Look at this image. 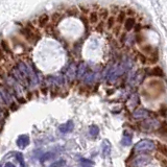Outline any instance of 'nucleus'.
Instances as JSON below:
<instances>
[{
    "label": "nucleus",
    "instance_id": "f03ea898",
    "mask_svg": "<svg viewBox=\"0 0 167 167\" xmlns=\"http://www.w3.org/2000/svg\"><path fill=\"white\" fill-rule=\"evenodd\" d=\"M22 34H24L25 39H27L28 41H34V42H37L40 36L38 34V30L34 29V26L31 25L30 23H28V25L26 26L25 28L22 29Z\"/></svg>",
    "mask_w": 167,
    "mask_h": 167
},
{
    "label": "nucleus",
    "instance_id": "b1692460",
    "mask_svg": "<svg viewBox=\"0 0 167 167\" xmlns=\"http://www.w3.org/2000/svg\"><path fill=\"white\" fill-rule=\"evenodd\" d=\"M53 156H54L53 152H46V154H44L43 156H42V158H41V162L45 163L46 161L50 160V159H51Z\"/></svg>",
    "mask_w": 167,
    "mask_h": 167
},
{
    "label": "nucleus",
    "instance_id": "c85d7f7f",
    "mask_svg": "<svg viewBox=\"0 0 167 167\" xmlns=\"http://www.w3.org/2000/svg\"><path fill=\"white\" fill-rule=\"evenodd\" d=\"M108 15H109V12H108L107 9H100V12L98 13V16H100L103 19H105V18H108Z\"/></svg>",
    "mask_w": 167,
    "mask_h": 167
},
{
    "label": "nucleus",
    "instance_id": "ddd939ff",
    "mask_svg": "<svg viewBox=\"0 0 167 167\" xmlns=\"http://www.w3.org/2000/svg\"><path fill=\"white\" fill-rule=\"evenodd\" d=\"M135 27V19L134 18H127L125 21H124V28L127 31H131L133 28Z\"/></svg>",
    "mask_w": 167,
    "mask_h": 167
},
{
    "label": "nucleus",
    "instance_id": "a878e982",
    "mask_svg": "<svg viewBox=\"0 0 167 167\" xmlns=\"http://www.w3.org/2000/svg\"><path fill=\"white\" fill-rule=\"evenodd\" d=\"M16 157H17V160H18V162L20 163V165H21V167H25V162H24L23 155H22L21 152H18V154L16 155Z\"/></svg>",
    "mask_w": 167,
    "mask_h": 167
},
{
    "label": "nucleus",
    "instance_id": "9b49d317",
    "mask_svg": "<svg viewBox=\"0 0 167 167\" xmlns=\"http://www.w3.org/2000/svg\"><path fill=\"white\" fill-rule=\"evenodd\" d=\"M101 148H103V155L105 157H109L110 155H111L112 145L108 139H105L103 141V143H101Z\"/></svg>",
    "mask_w": 167,
    "mask_h": 167
},
{
    "label": "nucleus",
    "instance_id": "9d476101",
    "mask_svg": "<svg viewBox=\"0 0 167 167\" xmlns=\"http://www.w3.org/2000/svg\"><path fill=\"white\" fill-rule=\"evenodd\" d=\"M132 139H133V134H132V132L124 131L123 135H122V140H121L122 145L123 146H130L132 143Z\"/></svg>",
    "mask_w": 167,
    "mask_h": 167
},
{
    "label": "nucleus",
    "instance_id": "f704fd0d",
    "mask_svg": "<svg viewBox=\"0 0 167 167\" xmlns=\"http://www.w3.org/2000/svg\"><path fill=\"white\" fill-rule=\"evenodd\" d=\"M103 22H101V23H99V26L97 29H98L99 31H101V30H103Z\"/></svg>",
    "mask_w": 167,
    "mask_h": 167
},
{
    "label": "nucleus",
    "instance_id": "e433bc0d",
    "mask_svg": "<svg viewBox=\"0 0 167 167\" xmlns=\"http://www.w3.org/2000/svg\"><path fill=\"white\" fill-rule=\"evenodd\" d=\"M3 118V110H2V108H0V120L2 119Z\"/></svg>",
    "mask_w": 167,
    "mask_h": 167
},
{
    "label": "nucleus",
    "instance_id": "cd10ccee",
    "mask_svg": "<svg viewBox=\"0 0 167 167\" xmlns=\"http://www.w3.org/2000/svg\"><path fill=\"white\" fill-rule=\"evenodd\" d=\"M125 16H127L125 12H120V13L118 14V17H117V22H118V23H122V22L125 20Z\"/></svg>",
    "mask_w": 167,
    "mask_h": 167
},
{
    "label": "nucleus",
    "instance_id": "4c0bfd02",
    "mask_svg": "<svg viewBox=\"0 0 167 167\" xmlns=\"http://www.w3.org/2000/svg\"><path fill=\"white\" fill-rule=\"evenodd\" d=\"M0 167H2V165H1V164H0Z\"/></svg>",
    "mask_w": 167,
    "mask_h": 167
},
{
    "label": "nucleus",
    "instance_id": "7c9ffc66",
    "mask_svg": "<svg viewBox=\"0 0 167 167\" xmlns=\"http://www.w3.org/2000/svg\"><path fill=\"white\" fill-rule=\"evenodd\" d=\"M7 101H5V99H4V97L2 96V94L0 93V108L2 107V105H7Z\"/></svg>",
    "mask_w": 167,
    "mask_h": 167
},
{
    "label": "nucleus",
    "instance_id": "5701e85b",
    "mask_svg": "<svg viewBox=\"0 0 167 167\" xmlns=\"http://www.w3.org/2000/svg\"><path fill=\"white\" fill-rule=\"evenodd\" d=\"M65 165H66V161H65L64 159H61V160L53 162L49 167H64Z\"/></svg>",
    "mask_w": 167,
    "mask_h": 167
},
{
    "label": "nucleus",
    "instance_id": "412c9836",
    "mask_svg": "<svg viewBox=\"0 0 167 167\" xmlns=\"http://www.w3.org/2000/svg\"><path fill=\"white\" fill-rule=\"evenodd\" d=\"M81 167H92L93 165V161L92 160H89V159H81Z\"/></svg>",
    "mask_w": 167,
    "mask_h": 167
},
{
    "label": "nucleus",
    "instance_id": "2eb2a0df",
    "mask_svg": "<svg viewBox=\"0 0 167 167\" xmlns=\"http://www.w3.org/2000/svg\"><path fill=\"white\" fill-rule=\"evenodd\" d=\"M149 75L156 76V77H163L164 76V71H163L160 67H154V68L149 71Z\"/></svg>",
    "mask_w": 167,
    "mask_h": 167
},
{
    "label": "nucleus",
    "instance_id": "39448f33",
    "mask_svg": "<svg viewBox=\"0 0 167 167\" xmlns=\"http://www.w3.org/2000/svg\"><path fill=\"white\" fill-rule=\"evenodd\" d=\"M150 114H152V112L148 111V110L143 109V108H139V109L135 110L133 112V118L136 120H142L145 119V118H148Z\"/></svg>",
    "mask_w": 167,
    "mask_h": 167
},
{
    "label": "nucleus",
    "instance_id": "2f4dec72",
    "mask_svg": "<svg viewBox=\"0 0 167 167\" xmlns=\"http://www.w3.org/2000/svg\"><path fill=\"white\" fill-rule=\"evenodd\" d=\"M161 164L163 165V167H167V160L166 159H160Z\"/></svg>",
    "mask_w": 167,
    "mask_h": 167
},
{
    "label": "nucleus",
    "instance_id": "4468645a",
    "mask_svg": "<svg viewBox=\"0 0 167 167\" xmlns=\"http://www.w3.org/2000/svg\"><path fill=\"white\" fill-rule=\"evenodd\" d=\"M76 69H77V67H75V65L73 64V63L68 66V71H67V74L66 75L68 76L69 79H73V78H74L75 74H76Z\"/></svg>",
    "mask_w": 167,
    "mask_h": 167
},
{
    "label": "nucleus",
    "instance_id": "423d86ee",
    "mask_svg": "<svg viewBox=\"0 0 167 167\" xmlns=\"http://www.w3.org/2000/svg\"><path fill=\"white\" fill-rule=\"evenodd\" d=\"M73 129H74V123H73L72 120H68L66 123L61 124L60 127H59V131L63 134L70 133V132L73 131Z\"/></svg>",
    "mask_w": 167,
    "mask_h": 167
},
{
    "label": "nucleus",
    "instance_id": "c9c22d12",
    "mask_svg": "<svg viewBox=\"0 0 167 167\" xmlns=\"http://www.w3.org/2000/svg\"><path fill=\"white\" fill-rule=\"evenodd\" d=\"M0 76H1V77L4 76V72H3V69H2V67H1V66H0Z\"/></svg>",
    "mask_w": 167,
    "mask_h": 167
},
{
    "label": "nucleus",
    "instance_id": "20e7f679",
    "mask_svg": "<svg viewBox=\"0 0 167 167\" xmlns=\"http://www.w3.org/2000/svg\"><path fill=\"white\" fill-rule=\"evenodd\" d=\"M152 161V157L146 156V155H141L138 156L137 158H135L132 162V166L133 167H142L147 165L148 163Z\"/></svg>",
    "mask_w": 167,
    "mask_h": 167
},
{
    "label": "nucleus",
    "instance_id": "72a5a7b5",
    "mask_svg": "<svg viewBox=\"0 0 167 167\" xmlns=\"http://www.w3.org/2000/svg\"><path fill=\"white\" fill-rule=\"evenodd\" d=\"M4 167H16V166L13 164V163H11V162H7V163H5Z\"/></svg>",
    "mask_w": 167,
    "mask_h": 167
},
{
    "label": "nucleus",
    "instance_id": "1a4fd4ad",
    "mask_svg": "<svg viewBox=\"0 0 167 167\" xmlns=\"http://www.w3.org/2000/svg\"><path fill=\"white\" fill-rule=\"evenodd\" d=\"M88 72V66L85 62H81L79 63V65L77 66L76 69V75L78 78H84V76L87 74Z\"/></svg>",
    "mask_w": 167,
    "mask_h": 167
},
{
    "label": "nucleus",
    "instance_id": "bb28decb",
    "mask_svg": "<svg viewBox=\"0 0 167 167\" xmlns=\"http://www.w3.org/2000/svg\"><path fill=\"white\" fill-rule=\"evenodd\" d=\"M116 22V19L112 16V17H109L108 18V21H107V26L108 28H112L114 26V24H115Z\"/></svg>",
    "mask_w": 167,
    "mask_h": 167
},
{
    "label": "nucleus",
    "instance_id": "dca6fc26",
    "mask_svg": "<svg viewBox=\"0 0 167 167\" xmlns=\"http://www.w3.org/2000/svg\"><path fill=\"white\" fill-rule=\"evenodd\" d=\"M140 103L139 96H138L137 94H134L133 96L130 98V100H129V107L131 108V109H134L135 107H137L138 103Z\"/></svg>",
    "mask_w": 167,
    "mask_h": 167
},
{
    "label": "nucleus",
    "instance_id": "4be33fe9",
    "mask_svg": "<svg viewBox=\"0 0 167 167\" xmlns=\"http://www.w3.org/2000/svg\"><path fill=\"white\" fill-rule=\"evenodd\" d=\"M48 20H49V17H48L47 15H42L40 16V18H39V24L42 26L46 25V24L48 23Z\"/></svg>",
    "mask_w": 167,
    "mask_h": 167
},
{
    "label": "nucleus",
    "instance_id": "f3484780",
    "mask_svg": "<svg viewBox=\"0 0 167 167\" xmlns=\"http://www.w3.org/2000/svg\"><path fill=\"white\" fill-rule=\"evenodd\" d=\"M89 134H90V136L92 138H96L99 135V127L97 125H95V124L90 125V127H89Z\"/></svg>",
    "mask_w": 167,
    "mask_h": 167
},
{
    "label": "nucleus",
    "instance_id": "aec40b11",
    "mask_svg": "<svg viewBox=\"0 0 167 167\" xmlns=\"http://www.w3.org/2000/svg\"><path fill=\"white\" fill-rule=\"evenodd\" d=\"M156 148L159 150V152H161V154L163 155V156L167 157V146L164 145L163 143H161V142H159L158 144L156 145Z\"/></svg>",
    "mask_w": 167,
    "mask_h": 167
},
{
    "label": "nucleus",
    "instance_id": "7ed1b4c3",
    "mask_svg": "<svg viewBox=\"0 0 167 167\" xmlns=\"http://www.w3.org/2000/svg\"><path fill=\"white\" fill-rule=\"evenodd\" d=\"M159 123L160 122L158 121L157 119H147L145 121H143L141 124H140V127L143 131L145 132H149V131H155V130H158L159 129Z\"/></svg>",
    "mask_w": 167,
    "mask_h": 167
},
{
    "label": "nucleus",
    "instance_id": "6e6552de",
    "mask_svg": "<svg viewBox=\"0 0 167 167\" xmlns=\"http://www.w3.org/2000/svg\"><path fill=\"white\" fill-rule=\"evenodd\" d=\"M0 93H1L2 96L4 97V99H5V101H7V105H12V103H13L11 91H10L7 87L3 86V85H0Z\"/></svg>",
    "mask_w": 167,
    "mask_h": 167
},
{
    "label": "nucleus",
    "instance_id": "c756f323",
    "mask_svg": "<svg viewBox=\"0 0 167 167\" xmlns=\"http://www.w3.org/2000/svg\"><path fill=\"white\" fill-rule=\"evenodd\" d=\"M159 114H160L162 117H166V116H167V107H164V105H162V107L160 108Z\"/></svg>",
    "mask_w": 167,
    "mask_h": 167
},
{
    "label": "nucleus",
    "instance_id": "6ab92c4d",
    "mask_svg": "<svg viewBox=\"0 0 167 167\" xmlns=\"http://www.w3.org/2000/svg\"><path fill=\"white\" fill-rule=\"evenodd\" d=\"M98 13L97 12H92V13H90V15H89V22H90L91 24H95L97 23V21H98Z\"/></svg>",
    "mask_w": 167,
    "mask_h": 167
},
{
    "label": "nucleus",
    "instance_id": "a211bd4d",
    "mask_svg": "<svg viewBox=\"0 0 167 167\" xmlns=\"http://www.w3.org/2000/svg\"><path fill=\"white\" fill-rule=\"evenodd\" d=\"M95 74L93 72H87V74L84 76V81L86 84H92L94 81Z\"/></svg>",
    "mask_w": 167,
    "mask_h": 167
},
{
    "label": "nucleus",
    "instance_id": "473e14b6",
    "mask_svg": "<svg viewBox=\"0 0 167 167\" xmlns=\"http://www.w3.org/2000/svg\"><path fill=\"white\" fill-rule=\"evenodd\" d=\"M3 59H4V51L0 48V60H3Z\"/></svg>",
    "mask_w": 167,
    "mask_h": 167
},
{
    "label": "nucleus",
    "instance_id": "f8f14e48",
    "mask_svg": "<svg viewBox=\"0 0 167 167\" xmlns=\"http://www.w3.org/2000/svg\"><path fill=\"white\" fill-rule=\"evenodd\" d=\"M157 134L158 136H160L161 138H167V123H163L162 125L159 127V129L157 130Z\"/></svg>",
    "mask_w": 167,
    "mask_h": 167
},
{
    "label": "nucleus",
    "instance_id": "f257e3e1",
    "mask_svg": "<svg viewBox=\"0 0 167 167\" xmlns=\"http://www.w3.org/2000/svg\"><path fill=\"white\" fill-rule=\"evenodd\" d=\"M134 149L137 152H150L156 149V143L150 139H143L136 143Z\"/></svg>",
    "mask_w": 167,
    "mask_h": 167
},
{
    "label": "nucleus",
    "instance_id": "0eeeda50",
    "mask_svg": "<svg viewBox=\"0 0 167 167\" xmlns=\"http://www.w3.org/2000/svg\"><path fill=\"white\" fill-rule=\"evenodd\" d=\"M29 144V136L24 134V135H20L17 139V146L21 149L25 148Z\"/></svg>",
    "mask_w": 167,
    "mask_h": 167
},
{
    "label": "nucleus",
    "instance_id": "393cba45",
    "mask_svg": "<svg viewBox=\"0 0 167 167\" xmlns=\"http://www.w3.org/2000/svg\"><path fill=\"white\" fill-rule=\"evenodd\" d=\"M1 47H2V50L5 52H11V48H10L9 44H7V42L5 40H2L1 41Z\"/></svg>",
    "mask_w": 167,
    "mask_h": 167
}]
</instances>
